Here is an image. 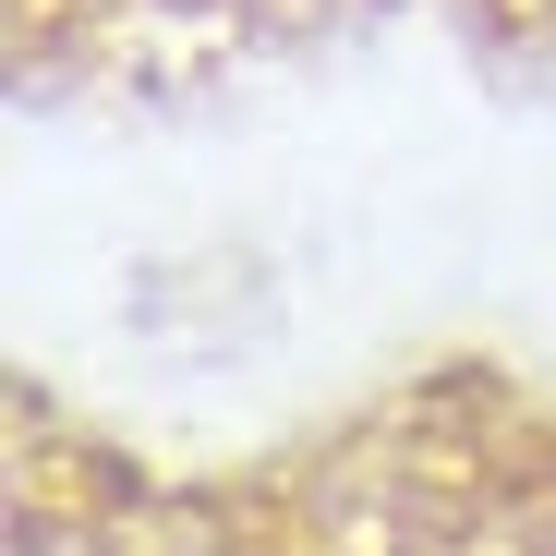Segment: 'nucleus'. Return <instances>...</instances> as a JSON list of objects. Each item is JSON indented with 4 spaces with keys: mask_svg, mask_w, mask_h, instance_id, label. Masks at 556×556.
<instances>
[{
    "mask_svg": "<svg viewBox=\"0 0 556 556\" xmlns=\"http://www.w3.org/2000/svg\"><path fill=\"white\" fill-rule=\"evenodd\" d=\"M472 556H556V496H532V508H508Z\"/></svg>",
    "mask_w": 556,
    "mask_h": 556,
    "instance_id": "f257e3e1",
    "label": "nucleus"
}]
</instances>
